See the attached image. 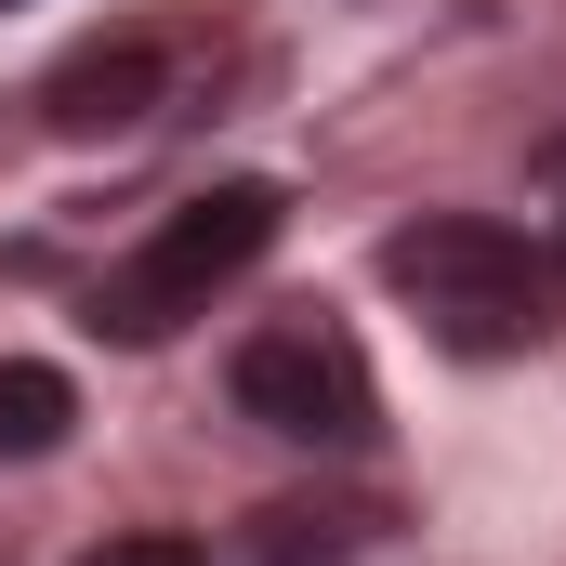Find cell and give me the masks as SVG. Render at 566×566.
Wrapping results in <instances>:
<instances>
[{
  "label": "cell",
  "mask_w": 566,
  "mask_h": 566,
  "mask_svg": "<svg viewBox=\"0 0 566 566\" xmlns=\"http://www.w3.org/2000/svg\"><path fill=\"white\" fill-rule=\"evenodd\" d=\"M171 106V40L158 27H119V40H80L53 80H40V119L66 145H106V133H145Z\"/></svg>",
  "instance_id": "obj_4"
},
{
  "label": "cell",
  "mask_w": 566,
  "mask_h": 566,
  "mask_svg": "<svg viewBox=\"0 0 566 566\" xmlns=\"http://www.w3.org/2000/svg\"><path fill=\"white\" fill-rule=\"evenodd\" d=\"M382 527H396L382 501H264V514L224 541V566H356Z\"/></svg>",
  "instance_id": "obj_5"
},
{
  "label": "cell",
  "mask_w": 566,
  "mask_h": 566,
  "mask_svg": "<svg viewBox=\"0 0 566 566\" xmlns=\"http://www.w3.org/2000/svg\"><path fill=\"white\" fill-rule=\"evenodd\" d=\"M541 171H554V185H566V133H554V145H541Z\"/></svg>",
  "instance_id": "obj_8"
},
{
  "label": "cell",
  "mask_w": 566,
  "mask_h": 566,
  "mask_svg": "<svg viewBox=\"0 0 566 566\" xmlns=\"http://www.w3.org/2000/svg\"><path fill=\"white\" fill-rule=\"evenodd\" d=\"M80 566H211V541H185V527H106Z\"/></svg>",
  "instance_id": "obj_7"
},
{
  "label": "cell",
  "mask_w": 566,
  "mask_h": 566,
  "mask_svg": "<svg viewBox=\"0 0 566 566\" xmlns=\"http://www.w3.org/2000/svg\"><path fill=\"white\" fill-rule=\"evenodd\" d=\"M277 224H290V198L264 185V171H224V185H198L185 211H158L133 251L93 277V329H106V343H171L185 316H211L224 290H238L264 251H277Z\"/></svg>",
  "instance_id": "obj_1"
},
{
  "label": "cell",
  "mask_w": 566,
  "mask_h": 566,
  "mask_svg": "<svg viewBox=\"0 0 566 566\" xmlns=\"http://www.w3.org/2000/svg\"><path fill=\"white\" fill-rule=\"evenodd\" d=\"M382 277L409 290L461 356L527 343L541 303H554V264H541L514 224H488V211H422V224H396V238H382Z\"/></svg>",
  "instance_id": "obj_2"
},
{
  "label": "cell",
  "mask_w": 566,
  "mask_h": 566,
  "mask_svg": "<svg viewBox=\"0 0 566 566\" xmlns=\"http://www.w3.org/2000/svg\"><path fill=\"white\" fill-rule=\"evenodd\" d=\"M66 422H80V382L40 356H0V461H53Z\"/></svg>",
  "instance_id": "obj_6"
},
{
  "label": "cell",
  "mask_w": 566,
  "mask_h": 566,
  "mask_svg": "<svg viewBox=\"0 0 566 566\" xmlns=\"http://www.w3.org/2000/svg\"><path fill=\"white\" fill-rule=\"evenodd\" d=\"M238 422L290 434V448H369L382 434V382L329 316H277L238 343Z\"/></svg>",
  "instance_id": "obj_3"
},
{
  "label": "cell",
  "mask_w": 566,
  "mask_h": 566,
  "mask_svg": "<svg viewBox=\"0 0 566 566\" xmlns=\"http://www.w3.org/2000/svg\"><path fill=\"white\" fill-rule=\"evenodd\" d=\"M554 264H566V251H554Z\"/></svg>",
  "instance_id": "obj_9"
}]
</instances>
